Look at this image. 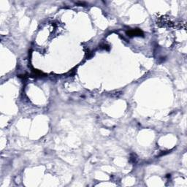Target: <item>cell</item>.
Masks as SVG:
<instances>
[{
	"label": "cell",
	"instance_id": "6da1fadb",
	"mask_svg": "<svg viewBox=\"0 0 187 187\" xmlns=\"http://www.w3.org/2000/svg\"><path fill=\"white\" fill-rule=\"evenodd\" d=\"M127 34L129 36H140V35H143V32L140 29H134V30H131L129 32H127Z\"/></svg>",
	"mask_w": 187,
	"mask_h": 187
}]
</instances>
